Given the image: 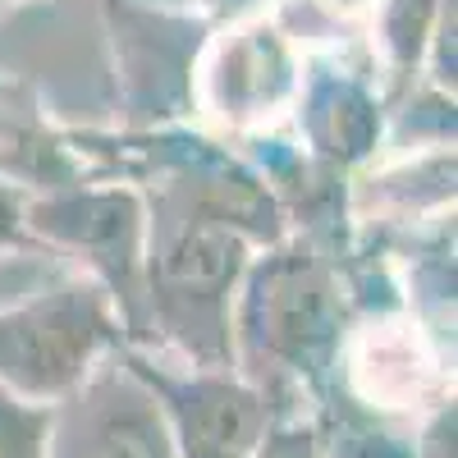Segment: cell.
<instances>
[{
  "label": "cell",
  "instance_id": "8fae6325",
  "mask_svg": "<svg viewBox=\"0 0 458 458\" xmlns=\"http://www.w3.org/2000/svg\"><path fill=\"white\" fill-rule=\"evenodd\" d=\"M436 14V0H390L386 5V47L408 69L427 47V28Z\"/></svg>",
  "mask_w": 458,
  "mask_h": 458
},
{
  "label": "cell",
  "instance_id": "3957f363",
  "mask_svg": "<svg viewBox=\"0 0 458 458\" xmlns=\"http://www.w3.org/2000/svg\"><path fill=\"white\" fill-rule=\"evenodd\" d=\"M114 344L120 317L97 280L0 308V390L32 403H64Z\"/></svg>",
  "mask_w": 458,
  "mask_h": 458
},
{
  "label": "cell",
  "instance_id": "8992f818",
  "mask_svg": "<svg viewBox=\"0 0 458 458\" xmlns=\"http://www.w3.org/2000/svg\"><path fill=\"white\" fill-rule=\"evenodd\" d=\"M47 458H179L165 417L129 367H97L79 394L55 403Z\"/></svg>",
  "mask_w": 458,
  "mask_h": 458
},
{
  "label": "cell",
  "instance_id": "6da1fadb",
  "mask_svg": "<svg viewBox=\"0 0 458 458\" xmlns=\"http://www.w3.org/2000/svg\"><path fill=\"white\" fill-rule=\"evenodd\" d=\"M239 344L252 367V386L271 403L284 380L317 386L326 376L339 349V293L312 243H284L248 261Z\"/></svg>",
  "mask_w": 458,
  "mask_h": 458
},
{
  "label": "cell",
  "instance_id": "7a4b0ae2",
  "mask_svg": "<svg viewBox=\"0 0 458 458\" xmlns=\"http://www.w3.org/2000/svg\"><path fill=\"white\" fill-rule=\"evenodd\" d=\"M248 271V239L188 202L147 248V302L157 326L202 371H229V298Z\"/></svg>",
  "mask_w": 458,
  "mask_h": 458
},
{
  "label": "cell",
  "instance_id": "4fadbf2b",
  "mask_svg": "<svg viewBox=\"0 0 458 458\" xmlns=\"http://www.w3.org/2000/svg\"><path fill=\"white\" fill-rule=\"evenodd\" d=\"M23 198H19V188L10 183H0V248H10V243H23Z\"/></svg>",
  "mask_w": 458,
  "mask_h": 458
},
{
  "label": "cell",
  "instance_id": "7c38bea8",
  "mask_svg": "<svg viewBox=\"0 0 458 458\" xmlns=\"http://www.w3.org/2000/svg\"><path fill=\"white\" fill-rule=\"evenodd\" d=\"M252 458H317V431L302 417H276Z\"/></svg>",
  "mask_w": 458,
  "mask_h": 458
},
{
  "label": "cell",
  "instance_id": "30bf717a",
  "mask_svg": "<svg viewBox=\"0 0 458 458\" xmlns=\"http://www.w3.org/2000/svg\"><path fill=\"white\" fill-rule=\"evenodd\" d=\"M55 431V403H32L0 390V458H47Z\"/></svg>",
  "mask_w": 458,
  "mask_h": 458
},
{
  "label": "cell",
  "instance_id": "5bb4252c",
  "mask_svg": "<svg viewBox=\"0 0 458 458\" xmlns=\"http://www.w3.org/2000/svg\"><path fill=\"white\" fill-rule=\"evenodd\" d=\"M0 133H10V129H5V124H0Z\"/></svg>",
  "mask_w": 458,
  "mask_h": 458
},
{
  "label": "cell",
  "instance_id": "52a82bcc",
  "mask_svg": "<svg viewBox=\"0 0 458 458\" xmlns=\"http://www.w3.org/2000/svg\"><path fill=\"white\" fill-rule=\"evenodd\" d=\"M211 106L234 124L271 114L293 92V55L276 23H248L220 42V55L207 73Z\"/></svg>",
  "mask_w": 458,
  "mask_h": 458
},
{
  "label": "cell",
  "instance_id": "ba28073f",
  "mask_svg": "<svg viewBox=\"0 0 458 458\" xmlns=\"http://www.w3.org/2000/svg\"><path fill=\"white\" fill-rule=\"evenodd\" d=\"M302 129H308L312 147L330 161H358L371 151L376 133H380V114L371 106V97L349 83V79H326L308 92L302 106Z\"/></svg>",
  "mask_w": 458,
  "mask_h": 458
},
{
  "label": "cell",
  "instance_id": "277c9868",
  "mask_svg": "<svg viewBox=\"0 0 458 458\" xmlns=\"http://www.w3.org/2000/svg\"><path fill=\"white\" fill-rule=\"evenodd\" d=\"M37 239L64 252H79L92 266V280L124 308L129 330H138L147 302V220L133 188H73L42 198L23 211Z\"/></svg>",
  "mask_w": 458,
  "mask_h": 458
},
{
  "label": "cell",
  "instance_id": "5b68a950",
  "mask_svg": "<svg viewBox=\"0 0 458 458\" xmlns=\"http://www.w3.org/2000/svg\"><path fill=\"white\" fill-rule=\"evenodd\" d=\"M124 367L157 399L179 458H252L261 436L280 417L252 380H239L229 371L193 367L188 376H174L157 371L138 353H124Z\"/></svg>",
  "mask_w": 458,
  "mask_h": 458
},
{
  "label": "cell",
  "instance_id": "9c48e42d",
  "mask_svg": "<svg viewBox=\"0 0 458 458\" xmlns=\"http://www.w3.org/2000/svg\"><path fill=\"white\" fill-rule=\"evenodd\" d=\"M317 431V458H417L412 445L394 440L358 399H339L326 408Z\"/></svg>",
  "mask_w": 458,
  "mask_h": 458
}]
</instances>
